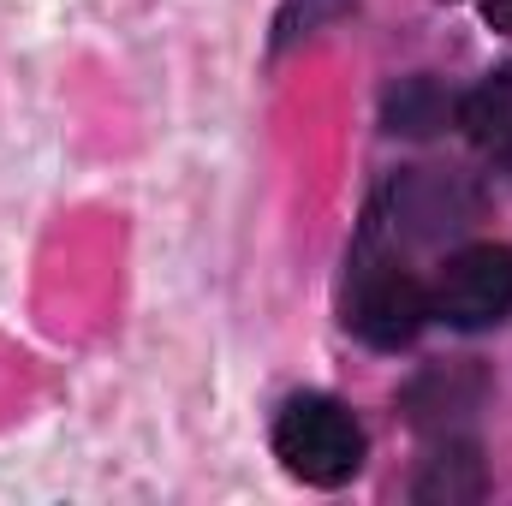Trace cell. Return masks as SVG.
Returning <instances> with one entry per match:
<instances>
[{"instance_id": "6da1fadb", "label": "cell", "mask_w": 512, "mask_h": 506, "mask_svg": "<svg viewBox=\"0 0 512 506\" xmlns=\"http://www.w3.org/2000/svg\"><path fill=\"white\" fill-rule=\"evenodd\" d=\"M274 459L298 477V483H316V489H340L358 477L364 465V429L358 417L328 399V393H298L280 405L274 417Z\"/></svg>"}, {"instance_id": "7a4b0ae2", "label": "cell", "mask_w": 512, "mask_h": 506, "mask_svg": "<svg viewBox=\"0 0 512 506\" xmlns=\"http://www.w3.org/2000/svg\"><path fill=\"white\" fill-rule=\"evenodd\" d=\"M429 316H435L429 310V292L399 262L376 256L370 239H364L358 256H352V298H346V322L358 328V340H370L382 352H399V346H411L423 334Z\"/></svg>"}, {"instance_id": "3957f363", "label": "cell", "mask_w": 512, "mask_h": 506, "mask_svg": "<svg viewBox=\"0 0 512 506\" xmlns=\"http://www.w3.org/2000/svg\"><path fill=\"white\" fill-rule=\"evenodd\" d=\"M429 310L465 334L495 328L512 310V251L507 245H471V251L447 256V268L429 292Z\"/></svg>"}, {"instance_id": "277c9868", "label": "cell", "mask_w": 512, "mask_h": 506, "mask_svg": "<svg viewBox=\"0 0 512 506\" xmlns=\"http://www.w3.org/2000/svg\"><path fill=\"white\" fill-rule=\"evenodd\" d=\"M459 126L471 131V143L483 155H495L512 173V72H495L489 84H477L459 102Z\"/></svg>"}, {"instance_id": "5b68a950", "label": "cell", "mask_w": 512, "mask_h": 506, "mask_svg": "<svg viewBox=\"0 0 512 506\" xmlns=\"http://www.w3.org/2000/svg\"><path fill=\"white\" fill-rule=\"evenodd\" d=\"M423 506H465V501H483V465H477V447H441L429 465H423V477H417V489H411Z\"/></svg>"}, {"instance_id": "8992f818", "label": "cell", "mask_w": 512, "mask_h": 506, "mask_svg": "<svg viewBox=\"0 0 512 506\" xmlns=\"http://www.w3.org/2000/svg\"><path fill=\"white\" fill-rule=\"evenodd\" d=\"M387 120H393V131H429L435 126V90L429 84H405L387 102Z\"/></svg>"}, {"instance_id": "52a82bcc", "label": "cell", "mask_w": 512, "mask_h": 506, "mask_svg": "<svg viewBox=\"0 0 512 506\" xmlns=\"http://www.w3.org/2000/svg\"><path fill=\"white\" fill-rule=\"evenodd\" d=\"M340 12H346V0H286V6H280V42L316 30V24H328V18H340Z\"/></svg>"}, {"instance_id": "ba28073f", "label": "cell", "mask_w": 512, "mask_h": 506, "mask_svg": "<svg viewBox=\"0 0 512 506\" xmlns=\"http://www.w3.org/2000/svg\"><path fill=\"white\" fill-rule=\"evenodd\" d=\"M483 18H489V30L512 36V0H483Z\"/></svg>"}]
</instances>
